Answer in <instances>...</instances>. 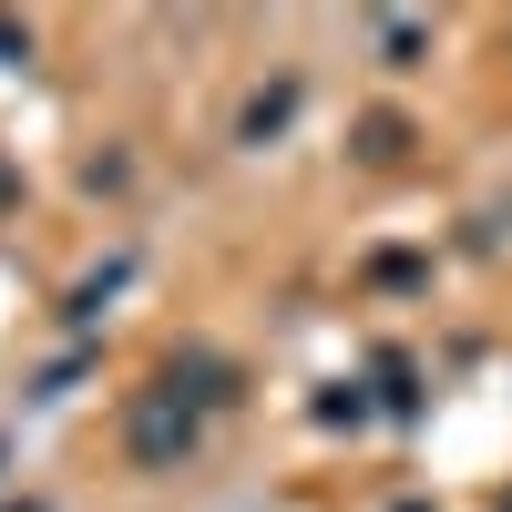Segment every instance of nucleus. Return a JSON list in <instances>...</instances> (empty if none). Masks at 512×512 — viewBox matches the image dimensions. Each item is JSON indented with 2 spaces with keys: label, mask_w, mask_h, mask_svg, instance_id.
<instances>
[{
  "label": "nucleus",
  "mask_w": 512,
  "mask_h": 512,
  "mask_svg": "<svg viewBox=\"0 0 512 512\" xmlns=\"http://www.w3.org/2000/svg\"><path fill=\"white\" fill-rule=\"evenodd\" d=\"M123 451H134V472H175V461L195 451L185 379H164V390H144V400H134V420H123Z\"/></svg>",
  "instance_id": "obj_1"
},
{
  "label": "nucleus",
  "mask_w": 512,
  "mask_h": 512,
  "mask_svg": "<svg viewBox=\"0 0 512 512\" xmlns=\"http://www.w3.org/2000/svg\"><path fill=\"white\" fill-rule=\"evenodd\" d=\"M287 113H297V82H277V93H256V103H246V123H236V134H246V144H267V134H277Z\"/></svg>",
  "instance_id": "obj_2"
},
{
  "label": "nucleus",
  "mask_w": 512,
  "mask_h": 512,
  "mask_svg": "<svg viewBox=\"0 0 512 512\" xmlns=\"http://www.w3.org/2000/svg\"><path fill=\"white\" fill-rule=\"evenodd\" d=\"M31 52V31H11V21H0V62H21Z\"/></svg>",
  "instance_id": "obj_3"
}]
</instances>
